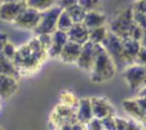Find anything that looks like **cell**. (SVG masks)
<instances>
[{
  "instance_id": "6da1fadb",
  "label": "cell",
  "mask_w": 146,
  "mask_h": 130,
  "mask_svg": "<svg viewBox=\"0 0 146 130\" xmlns=\"http://www.w3.org/2000/svg\"><path fill=\"white\" fill-rule=\"evenodd\" d=\"M48 56V51L35 36L17 48L13 62L21 75H30L40 68Z\"/></svg>"
},
{
  "instance_id": "7a4b0ae2",
  "label": "cell",
  "mask_w": 146,
  "mask_h": 130,
  "mask_svg": "<svg viewBox=\"0 0 146 130\" xmlns=\"http://www.w3.org/2000/svg\"><path fill=\"white\" fill-rule=\"evenodd\" d=\"M116 65L102 44H97L96 59L90 71V79L94 83H103L112 80L116 73Z\"/></svg>"
},
{
  "instance_id": "3957f363",
  "label": "cell",
  "mask_w": 146,
  "mask_h": 130,
  "mask_svg": "<svg viewBox=\"0 0 146 130\" xmlns=\"http://www.w3.org/2000/svg\"><path fill=\"white\" fill-rule=\"evenodd\" d=\"M137 24L133 21V10L131 7L119 9L110 22V31L121 39L131 36L132 30Z\"/></svg>"
},
{
  "instance_id": "277c9868",
  "label": "cell",
  "mask_w": 146,
  "mask_h": 130,
  "mask_svg": "<svg viewBox=\"0 0 146 130\" xmlns=\"http://www.w3.org/2000/svg\"><path fill=\"white\" fill-rule=\"evenodd\" d=\"M102 46L105 48L107 54L111 56L113 62L116 65V68L119 70H124L128 65L125 56H124V47H123V39L119 38L111 31L108 32L106 39L102 43Z\"/></svg>"
},
{
  "instance_id": "5b68a950",
  "label": "cell",
  "mask_w": 146,
  "mask_h": 130,
  "mask_svg": "<svg viewBox=\"0 0 146 130\" xmlns=\"http://www.w3.org/2000/svg\"><path fill=\"white\" fill-rule=\"evenodd\" d=\"M122 76L132 91H139L146 83V66L131 64L122 71Z\"/></svg>"
},
{
  "instance_id": "8992f818",
  "label": "cell",
  "mask_w": 146,
  "mask_h": 130,
  "mask_svg": "<svg viewBox=\"0 0 146 130\" xmlns=\"http://www.w3.org/2000/svg\"><path fill=\"white\" fill-rule=\"evenodd\" d=\"M62 10L63 9L57 5L46 11H42L40 23L36 26V29L33 31L34 34L35 35L52 34L57 30V22H58V17H59Z\"/></svg>"
},
{
  "instance_id": "52a82bcc",
  "label": "cell",
  "mask_w": 146,
  "mask_h": 130,
  "mask_svg": "<svg viewBox=\"0 0 146 130\" xmlns=\"http://www.w3.org/2000/svg\"><path fill=\"white\" fill-rule=\"evenodd\" d=\"M76 121H78L76 108L59 103L54 108V111L50 115L49 124L52 125L55 130H57L64 123H72V122H76Z\"/></svg>"
},
{
  "instance_id": "ba28073f",
  "label": "cell",
  "mask_w": 146,
  "mask_h": 130,
  "mask_svg": "<svg viewBox=\"0 0 146 130\" xmlns=\"http://www.w3.org/2000/svg\"><path fill=\"white\" fill-rule=\"evenodd\" d=\"M41 19V11H38L33 8L26 7L19 16L14 21V26L22 29V30H29V31H34L36 26L39 25Z\"/></svg>"
},
{
  "instance_id": "9c48e42d",
  "label": "cell",
  "mask_w": 146,
  "mask_h": 130,
  "mask_svg": "<svg viewBox=\"0 0 146 130\" xmlns=\"http://www.w3.org/2000/svg\"><path fill=\"white\" fill-rule=\"evenodd\" d=\"M26 7V2L2 1L0 3V21L6 23H14V21Z\"/></svg>"
},
{
  "instance_id": "30bf717a",
  "label": "cell",
  "mask_w": 146,
  "mask_h": 130,
  "mask_svg": "<svg viewBox=\"0 0 146 130\" xmlns=\"http://www.w3.org/2000/svg\"><path fill=\"white\" fill-rule=\"evenodd\" d=\"M96 52H97V44L92 43L91 41H88L87 43H84L82 46L81 54L76 62L78 67L90 73L96 59Z\"/></svg>"
},
{
  "instance_id": "8fae6325",
  "label": "cell",
  "mask_w": 146,
  "mask_h": 130,
  "mask_svg": "<svg viewBox=\"0 0 146 130\" xmlns=\"http://www.w3.org/2000/svg\"><path fill=\"white\" fill-rule=\"evenodd\" d=\"M91 107L94 116L102 120L115 115V108L106 97H91Z\"/></svg>"
},
{
  "instance_id": "7c38bea8",
  "label": "cell",
  "mask_w": 146,
  "mask_h": 130,
  "mask_svg": "<svg viewBox=\"0 0 146 130\" xmlns=\"http://www.w3.org/2000/svg\"><path fill=\"white\" fill-rule=\"evenodd\" d=\"M17 78L0 73V98L3 100L10 99L18 90Z\"/></svg>"
},
{
  "instance_id": "4fadbf2b",
  "label": "cell",
  "mask_w": 146,
  "mask_h": 130,
  "mask_svg": "<svg viewBox=\"0 0 146 130\" xmlns=\"http://www.w3.org/2000/svg\"><path fill=\"white\" fill-rule=\"evenodd\" d=\"M81 50H82V44L68 40L59 55V59L66 64H76Z\"/></svg>"
},
{
  "instance_id": "5bb4252c",
  "label": "cell",
  "mask_w": 146,
  "mask_h": 130,
  "mask_svg": "<svg viewBox=\"0 0 146 130\" xmlns=\"http://www.w3.org/2000/svg\"><path fill=\"white\" fill-rule=\"evenodd\" d=\"M52 42H51V47L50 49L48 50V55L49 57H58L59 58V55L64 48V46L67 43L68 41V35H67V32H64V31H60V30H56L52 34Z\"/></svg>"
},
{
  "instance_id": "9a60e30c",
  "label": "cell",
  "mask_w": 146,
  "mask_h": 130,
  "mask_svg": "<svg viewBox=\"0 0 146 130\" xmlns=\"http://www.w3.org/2000/svg\"><path fill=\"white\" fill-rule=\"evenodd\" d=\"M68 40L79 44H84L89 41V29L83 23H74L67 32Z\"/></svg>"
},
{
  "instance_id": "2e32d148",
  "label": "cell",
  "mask_w": 146,
  "mask_h": 130,
  "mask_svg": "<svg viewBox=\"0 0 146 130\" xmlns=\"http://www.w3.org/2000/svg\"><path fill=\"white\" fill-rule=\"evenodd\" d=\"M91 100L89 97H83L79 99V104L76 107V119L79 122L87 124L91 119H94Z\"/></svg>"
},
{
  "instance_id": "e0dca14e",
  "label": "cell",
  "mask_w": 146,
  "mask_h": 130,
  "mask_svg": "<svg viewBox=\"0 0 146 130\" xmlns=\"http://www.w3.org/2000/svg\"><path fill=\"white\" fill-rule=\"evenodd\" d=\"M122 107L124 109V112L133 120L143 122L146 113L141 109V107L139 106L138 101L136 98H127L122 101Z\"/></svg>"
},
{
  "instance_id": "ac0fdd59",
  "label": "cell",
  "mask_w": 146,
  "mask_h": 130,
  "mask_svg": "<svg viewBox=\"0 0 146 130\" xmlns=\"http://www.w3.org/2000/svg\"><path fill=\"white\" fill-rule=\"evenodd\" d=\"M123 47H124V56L128 65L135 64L136 57L141 47L140 41L133 40L131 38H127V39H123Z\"/></svg>"
},
{
  "instance_id": "d6986e66",
  "label": "cell",
  "mask_w": 146,
  "mask_h": 130,
  "mask_svg": "<svg viewBox=\"0 0 146 130\" xmlns=\"http://www.w3.org/2000/svg\"><path fill=\"white\" fill-rule=\"evenodd\" d=\"M83 24L89 30L96 29V27H99V26H104L106 24V16L103 13H100L99 10L88 11L86 17H84Z\"/></svg>"
},
{
  "instance_id": "ffe728a7",
  "label": "cell",
  "mask_w": 146,
  "mask_h": 130,
  "mask_svg": "<svg viewBox=\"0 0 146 130\" xmlns=\"http://www.w3.org/2000/svg\"><path fill=\"white\" fill-rule=\"evenodd\" d=\"M0 73L1 74L13 75V76H15L17 79L21 76L18 70L16 68V66L14 64V62L3 54L2 49H0Z\"/></svg>"
},
{
  "instance_id": "44dd1931",
  "label": "cell",
  "mask_w": 146,
  "mask_h": 130,
  "mask_svg": "<svg viewBox=\"0 0 146 130\" xmlns=\"http://www.w3.org/2000/svg\"><path fill=\"white\" fill-rule=\"evenodd\" d=\"M108 32L110 31L107 30V27L105 25L96 27V29H91V30H89V41H91L95 44H102L104 42V40L106 39Z\"/></svg>"
},
{
  "instance_id": "7402d4cb",
  "label": "cell",
  "mask_w": 146,
  "mask_h": 130,
  "mask_svg": "<svg viewBox=\"0 0 146 130\" xmlns=\"http://www.w3.org/2000/svg\"><path fill=\"white\" fill-rule=\"evenodd\" d=\"M64 10H66L68 13V15L71 16V18L74 23H83L84 17L87 15V11L79 3H76V5H74L67 9H64Z\"/></svg>"
},
{
  "instance_id": "603a6c76",
  "label": "cell",
  "mask_w": 146,
  "mask_h": 130,
  "mask_svg": "<svg viewBox=\"0 0 146 130\" xmlns=\"http://www.w3.org/2000/svg\"><path fill=\"white\" fill-rule=\"evenodd\" d=\"M56 0H27L26 5L30 8H33L38 11H46L55 6Z\"/></svg>"
},
{
  "instance_id": "cb8c5ba5",
  "label": "cell",
  "mask_w": 146,
  "mask_h": 130,
  "mask_svg": "<svg viewBox=\"0 0 146 130\" xmlns=\"http://www.w3.org/2000/svg\"><path fill=\"white\" fill-rule=\"evenodd\" d=\"M74 22L72 21L71 16L68 15V13L66 10H62L59 17H58V22H57V30L64 31V32H68L70 29L73 26Z\"/></svg>"
},
{
  "instance_id": "d4e9b609",
  "label": "cell",
  "mask_w": 146,
  "mask_h": 130,
  "mask_svg": "<svg viewBox=\"0 0 146 130\" xmlns=\"http://www.w3.org/2000/svg\"><path fill=\"white\" fill-rule=\"evenodd\" d=\"M79 99L73 92L68 91V90H63L60 91L59 94V100L62 104H65L67 106H71V107H78V104H79Z\"/></svg>"
},
{
  "instance_id": "484cf974",
  "label": "cell",
  "mask_w": 146,
  "mask_h": 130,
  "mask_svg": "<svg viewBox=\"0 0 146 130\" xmlns=\"http://www.w3.org/2000/svg\"><path fill=\"white\" fill-rule=\"evenodd\" d=\"M78 3L88 13L94 10H99L100 1L99 0H78Z\"/></svg>"
},
{
  "instance_id": "4316f807",
  "label": "cell",
  "mask_w": 146,
  "mask_h": 130,
  "mask_svg": "<svg viewBox=\"0 0 146 130\" xmlns=\"http://www.w3.org/2000/svg\"><path fill=\"white\" fill-rule=\"evenodd\" d=\"M132 10H133V21H135V23L138 26H140L141 29L146 30V14H143L138 10H135L133 8H132Z\"/></svg>"
},
{
  "instance_id": "83f0119b",
  "label": "cell",
  "mask_w": 146,
  "mask_h": 130,
  "mask_svg": "<svg viewBox=\"0 0 146 130\" xmlns=\"http://www.w3.org/2000/svg\"><path fill=\"white\" fill-rule=\"evenodd\" d=\"M2 51H3V54L8 57V58H10L11 60L14 59V57H15V55H16V51H17V48L11 43V42H7L5 46H3V48H2Z\"/></svg>"
},
{
  "instance_id": "f1b7e54d",
  "label": "cell",
  "mask_w": 146,
  "mask_h": 130,
  "mask_svg": "<svg viewBox=\"0 0 146 130\" xmlns=\"http://www.w3.org/2000/svg\"><path fill=\"white\" fill-rule=\"evenodd\" d=\"M102 123H103L104 130H116L115 115L114 116H107L105 119H102Z\"/></svg>"
},
{
  "instance_id": "f546056e",
  "label": "cell",
  "mask_w": 146,
  "mask_h": 130,
  "mask_svg": "<svg viewBox=\"0 0 146 130\" xmlns=\"http://www.w3.org/2000/svg\"><path fill=\"white\" fill-rule=\"evenodd\" d=\"M86 129H87V130H104L102 120H99V119H97V117L91 119V120L86 124Z\"/></svg>"
},
{
  "instance_id": "4dcf8cb0",
  "label": "cell",
  "mask_w": 146,
  "mask_h": 130,
  "mask_svg": "<svg viewBox=\"0 0 146 130\" xmlns=\"http://www.w3.org/2000/svg\"><path fill=\"white\" fill-rule=\"evenodd\" d=\"M42 44V47L48 51L51 47V42H52V36L51 34H41V35H36Z\"/></svg>"
},
{
  "instance_id": "1f68e13d",
  "label": "cell",
  "mask_w": 146,
  "mask_h": 130,
  "mask_svg": "<svg viewBox=\"0 0 146 130\" xmlns=\"http://www.w3.org/2000/svg\"><path fill=\"white\" fill-rule=\"evenodd\" d=\"M135 64H139V65H144L146 66V47L141 46L140 47V50L136 57V60H135Z\"/></svg>"
},
{
  "instance_id": "d6a6232c",
  "label": "cell",
  "mask_w": 146,
  "mask_h": 130,
  "mask_svg": "<svg viewBox=\"0 0 146 130\" xmlns=\"http://www.w3.org/2000/svg\"><path fill=\"white\" fill-rule=\"evenodd\" d=\"M115 124H116V130H125L129 124V120L121 116H115Z\"/></svg>"
},
{
  "instance_id": "836d02e7",
  "label": "cell",
  "mask_w": 146,
  "mask_h": 130,
  "mask_svg": "<svg viewBox=\"0 0 146 130\" xmlns=\"http://www.w3.org/2000/svg\"><path fill=\"white\" fill-rule=\"evenodd\" d=\"M132 8L135 10H138L143 14H146V1H141V0H135Z\"/></svg>"
},
{
  "instance_id": "e575fe53",
  "label": "cell",
  "mask_w": 146,
  "mask_h": 130,
  "mask_svg": "<svg viewBox=\"0 0 146 130\" xmlns=\"http://www.w3.org/2000/svg\"><path fill=\"white\" fill-rule=\"evenodd\" d=\"M143 123L139 122V121H136L133 119H130L129 120V124L125 130H143Z\"/></svg>"
},
{
  "instance_id": "d590c367",
  "label": "cell",
  "mask_w": 146,
  "mask_h": 130,
  "mask_svg": "<svg viewBox=\"0 0 146 130\" xmlns=\"http://www.w3.org/2000/svg\"><path fill=\"white\" fill-rule=\"evenodd\" d=\"M57 1H58V6L62 9H67L78 3V0H57Z\"/></svg>"
},
{
  "instance_id": "8d00e7d4",
  "label": "cell",
  "mask_w": 146,
  "mask_h": 130,
  "mask_svg": "<svg viewBox=\"0 0 146 130\" xmlns=\"http://www.w3.org/2000/svg\"><path fill=\"white\" fill-rule=\"evenodd\" d=\"M136 99H137L139 106L141 107V109L146 113V97H145V96H139V95H138V96L136 97Z\"/></svg>"
},
{
  "instance_id": "74e56055",
  "label": "cell",
  "mask_w": 146,
  "mask_h": 130,
  "mask_svg": "<svg viewBox=\"0 0 146 130\" xmlns=\"http://www.w3.org/2000/svg\"><path fill=\"white\" fill-rule=\"evenodd\" d=\"M138 95H139V96H145V97H146V84L138 91Z\"/></svg>"
},
{
  "instance_id": "f35d334b",
  "label": "cell",
  "mask_w": 146,
  "mask_h": 130,
  "mask_svg": "<svg viewBox=\"0 0 146 130\" xmlns=\"http://www.w3.org/2000/svg\"><path fill=\"white\" fill-rule=\"evenodd\" d=\"M140 43H141V46H144V47H146V30L144 31V35H143V39H141V41H140Z\"/></svg>"
},
{
  "instance_id": "ab89813d",
  "label": "cell",
  "mask_w": 146,
  "mask_h": 130,
  "mask_svg": "<svg viewBox=\"0 0 146 130\" xmlns=\"http://www.w3.org/2000/svg\"><path fill=\"white\" fill-rule=\"evenodd\" d=\"M2 1H17V2H26L27 0H2Z\"/></svg>"
},
{
  "instance_id": "60d3db41",
  "label": "cell",
  "mask_w": 146,
  "mask_h": 130,
  "mask_svg": "<svg viewBox=\"0 0 146 130\" xmlns=\"http://www.w3.org/2000/svg\"><path fill=\"white\" fill-rule=\"evenodd\" d=\"M141 123H143V127L146 129V115H145V117H144V120H143V122H141Z\"/></svg>"
},
{
  "instance_id": "b9f144b4",
  "label": "cell",
  "mask_w": 146,
  "mask_h": 130,
  "mask_svg": "<svg viewBox=\"0 0 146 130\" xmlns=\"http://www.w3.org/2000/svg\"><path fill=\"white\" fill-rule=\"evenodd\" d=\"M1 99V98H0ZM0 111H1V101H0Z\"/></svg>"
},
{
  "instance_id": "7bdbcfd3",
  "label": "cell",
  "mask_w": 146,
  "mask_h": 130,
  "mask_svg": "<svg viewBox=\"0 0 146 130\" xmlns=\"http://www.w3.org/2000/svg\"><path fill=\"white\" fill-rule=\"evenodd\" d=\"M0 130H3V129H2V128H1V127H0Z\"/></svg>"
},
{
  "instance_id": "ee69618b",
  "label": "cell",
  "mask_w": 146,
  "mask_h": 130,
  "mask_svg": "<svg viewBox=\"0 0 146 130\" xmlns=\"http://www.w3.org/2000/svg\"><path fill=\"white\" fill-rule=\"evenodd\" d=\"M141 1H146V0H141Z\"/></svg>"
},
{
  "instance_id": "f6af8a7d",
  "label": "cell",
  "mask_w": 146,
  "mask_h": 130,
  "mask_svg": "<svg viewBox=\"0 0 146 130\" xmlns=\"http://www.w3.org/2000/svg\"><path fill=\"white\" fill-rule=\"evenodd\" d=\"M145 84H146V83H145Z\"/></svg>"
}]
</instances>
